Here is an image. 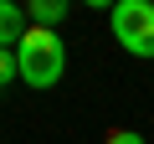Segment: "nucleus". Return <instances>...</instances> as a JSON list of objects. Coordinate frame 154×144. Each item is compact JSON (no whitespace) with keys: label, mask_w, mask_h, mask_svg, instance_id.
I'll list each match as a JSON object with an SVG mask.
<instances>
[{"label":"nucleus","mask_w":154,"mask_h":144,"mask_svg":"<svg viewBox=\"0 0 154 144\" xmlns=\"http://www.w3.org/2000/svg\"><path fill=\"white\" fill-rule=\"evenodd\" d=\"M82 5H93V11H113L118 0H82Z\"/></svg>","instance_id":"7"},{"label":"nucleus","mask_w":154,"mask_h":144,"mask_svg":"<svg viewBox=\"0 0 154 144\" xmlns=\"http://www.w3.org/2000/svg\"><path fill=\"white\" fill-rule=\"evenodd\" d=\"M67 5L72 0H26V26H46V31H57V21L67 16Z\"/></svg>","instance_id":"3"},{"label":"nucleus","mask_w":154,"mask_h":144,"mask_svg":"<svg viewBox=\"0 0 154 144\" xmlns=\"http://www.w3.org/2000/svg\"><path fill=\"white\" fill-rule=\"evenodd\" d=\"M62 72H67V46H62V36L57 31H46V26H26L21 31V41H16V77L26 83V88H57L62 83Z\"/></svg>","instance_id":"1"},{"label":"nucleus","mask_w":154,"mask_h":144,"mask_svg":"<svg viewBox=\"0 0 154 144\" xmlns=\"http://www.w3.org/2000/svg\"><path fill=\"white\" fill-rule=\"evenodd\" d=\"M103 144H144V134H134V129H108Z\"/></svg>","instance_id":"6"},{"label":"nucleus","mask_w":154,"mask_h":144,"mask_svg":"<svg viewBox=\"0 0 154 144\" xmlns=\"http://www.w3.org/2000/svg\"><path fill=\"white\" fill-rule=\"evenodd\" d=\"M21 31H26V11L16 5V0H0V46H5V52H16Z\"/></svg>","instance_id":"4"},{"label":"nucleus","mask_w":154,"mask_h":144,"mask_svg":"<svg viewBox=\"0 0 154 144\" xmlns=\"http://www.w3.org/2000/svg\"><path fill=\"white\" fill-rule=\"evenodd\" d=\"M108 26H113V41L128 57L154 62V0H118L108 11Z\"/></svg>","instance_id":"2"},{"label":"nucleus","mask_w":154,"mask_h":144,"mask_svg":"<svg viewBox=\"0 0 154 144\" xmlns=\"http://www.w3.org/2000/svg\"><path fill=\"white\" fill-rule=\"evenodd\" d=\"M11 77H16V52L0 46V88H11Z\"/></svg>","instance_id":"5"}]
</instances>
